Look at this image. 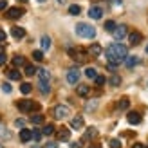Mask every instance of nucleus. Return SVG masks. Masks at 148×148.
<instances>
[{
  "mask_svg": "<svg viewBox=\"0 0 148 148\" xmlns=\"http://www.w3.org/2000/svg\"><path fill=\"white\" fill-rule=\"evenodd\" d=\"M105 54H107L108 63L119 65V63H123L125 60H127L128 51H127V47H125L123 43H112V45H108V49L105 51Z\"/></svg>",
  "mask_w": 148,
  "mask_h": 148,
  "instance_id": "nucleus-1",
  "label": "nucleus"
},
{
  "mask_svg": "<svg viewBox=\"0 0 148 148\" xmlns=\"http://www.w3.org/2000/svg\"><path fill=\"white\" fill-rule=\"evenodd\" d=\"M76 34L79 38H87V40H92L96 36V29L90 25V24H85V22H81V24L76 25Z\"/></svg>",
  "mask_w": 148,
  "mask_h": 148,
  "instance_id": "nucleus-2",
  "label": "nucleus"
},
{
  "mask_svg": "<svg viewBox=\"0 0 148 148\" xmlns=\"http://www.w3.org/2000/svg\"><path fill=\"white\" fill-rule=\"evenodd\" d=\"M18 110L20 112H33V110H38L40 107L36 105L34 101H31V99H22V101H18Z\"/></svg>",
  "mask_w": 148,
  "mask_h": 148,
  "instance_id": "nucleus-3",
  "label": "nucleus"
},
{
  "mask_svg": "<svg viewBox=\"0 0 148 148\" xmlns=\"http://www.w3.org/2000/svg\"><path fill=\"white\" fill-rule=\"evenodd\" d=\"M53 114H54L56 119H65V117L71 114V110H69V107H65V105H56Z\"/></svg>",
  "mask_w": 148,
  "mask_h": 148,
  "instance_id": "nucleus-4",
  "label": "nucleus"
},
{
  "mask_svg": "<svg viewBox=\"0 0 148 148\" xmlns=\"http://www.w3.org/2000/svg\"><path fill=\"white\" fill-rule=\"evenodd\" d=\"M67 51H69V54H71L76 62H81V63L87 62V54H85V51H81V49H72V47H69Z\"/></svg>",
  "mask_w": 148,
  "mask_h": 148,
  "instance_id": "nucleus-5",
  "label": "nucleus"
},
{
  "mask_svg": "<svg viewBox=\"0 0 148 148\" xmlns=\"http://www.w3.org/2000/svg\"><path fill=\"white\" fill-rule=\"evenodd\" d=\"M22 14H24V9H20V7H9L7 13H5V16L11 18V20H16V18L22 16Z\"/></svg>",
  "mask_w": 148,
  "mask_h": 148,
  "instance_id": "nucleus-6",
  "label": "nucleus"
},
{
  "mask_svg": "<svg viewBox=\"0 0 148 148\" xmlns=\"http://www.w3.org/2000/svg\"><path fill=\"white\" fill-rule=\"evenodd\" d=\"M112 34H114L116 40H123L125 36H128V29H127V25H117Z\"/></svg>",
  "mask_w": 148,
  "mask_h": 148,
  "instance_id": "nucleus-7",
  "label": "nucleus"
},
{
  "mask_svg": "<svg viewBox=\"0 0 148 148\" xmlns=\"http://www.w3.org/2000/svg\"><path fill=\"white\" fill-rule=\"evenodd\" d=\"M78 79H79V71H78V69H71V71L67 72V83L76 85Z\"/></svg>",
  "mask_w": 148,
  "mask_h": 148,
  "instance_id": "nucleus-8",
  "label": "nucleus"
},
{
  "mask_svg": "<svg viewBox=\"0 0 148 148\" xmlns=\"http://www.w3.org/2000/svg\"><path fill=\"white\" fill-rule=\"evenodd\" d=\"M88 16L94 18V20H99L103 16V9H101L99 5H92L90 9H88Z\"/></svg>",
  "mask_w": 148,
  "mask_h": 148,
  "instance_id": "nucleus-9",
  "label": "nucleus"
},
{
  "mask_svg": "<svg viewBox=\"0 0 148 148\" xmlns=\"http://www.w3.org/2000/svg\"><path fill=\"white\" fill-rule=\"evenodd\" d=\"M33 139V130H27V128H22L20 130V141L22 143H27Z\"/></svg>",
  "mask_w": 148,
  "mask_h": 148,
  "instance_id": "nucleus-10",
  "label": "nucleus"
},
{
  "mask_svg": "<svg viewBox=\"0 0 148 148\" xmlns=\"http://www.w3.org/2000/svg\"><path fill=\"white\" fill-rule=\"evenodd\" d=\"M139 42H141V33H137V31L128 33V43L130 45H137Z\"/></svg>",
  "mask_w": 148,
  "mask_h": 148,
  "instance_id": "nucleus-11",
  "label": "nucleus"
},
{
  "mask_svg": "<svg viewBox=\"0 0 148 148\" xmlns=\"http://www.w3.org/2000/svg\"><path fill=\"white\" fill-rule=\"evenodd\" d=\"M11 34H13V38L22 40V38L25 36V29H24V27H13V29H11Z\"/></svg>",
  "mask_w": 148,
  "mask_h": 148,
  "instance_id": "nucleus-12",
  "label": "nucleus"
},
{
  "mask_svg": "<svg viewBox=\"0 0 148 148\" xmlns=\"http://www.w3.org/2000/svg\"><path fill=\"white\" fill-rule=\"evenodd\" d=\"M71 127H72L74 130H81V128H83V117H81V116L72 117V121H71Z\"/></svg>",
  "mask_w": 148,
  "mask_h": 148,
  "instance_id": "nucleus-13",
  "label": "nucleus"
},
{
  "mask_svg": "<svg viewBox=\"0 0 148 148\" xmlns=\"http://www.w3.org/2000/svg\"><path fill=\"white\" fill-rule=\"evenodd\" d=\"M56 136H58V139H60V141H69V139H71V130L60 128V130L56 132Z\"/></svg>",
  "mask_w": 148,
  "mask_h": 148,
  "instance_id": "nucleus-14",
  "label": "nucleus"
},
{
  "mask_svg": "<svg viewBox=\"0 0 148 148\" xmlns=\"http://www.w3.org/2000/svg\"><path fill=\"white\" fill-rule=\"evenodd\" d=\"M127 119H128L130 125H139L141 123V116H139V112H128Z\"/></svg>",
  "mask_w": 148,
  "mask_h": 148,
  "instance_id": "nucleus-15",
  "label": "nucleus"
},
{
  "mask_svg": "<svg viewBox=\"0 0 148 148\" xmlns=\"http://www.w3.org/2000/svg\"><path fill=\"white\" fill-rule=\"evenodd\" d=\"M36 74H38V79L40 81H51V74H49L47 69H38Z\"/></svg>",
  "mask_w": 148,
  "mask_h": 148,
  "instance_id": "nucleus-16",
  "label": "nucleus"
},
{
  "mask_svg": "<svg viewBox=\"0 0 148 148\" xmlns=\"http://www.w3.org/2000/svg\"><path fill=\"white\" fill-rule=\"evenodd\" d=\"M76 92H78V96L85 98V96L90 94V87H88V85H78V87H76Z\"/></svg>",
  "mask_w": 148,
  "mask_h": 148,
  "instance_id": "nucleus-17",
  "label": "nucleus"
},
{
  "mask_svg": "<svg viewBox=\"0 0 148 148\" xmlns=\"http://www.w3.org/2000/svg\"><path fill=\"white\" fill-rule=\"evenodd\" d=\"M137 63H139V56H127V60H125V65H127L128 69L136 67Z\"/></svg>",
  "mask_w": 148,
  "mask_h": 148,
  "instance_id": "nucleus-18",
  "label": "nucleus"
},
{
  "mask_svg": "<svg viewBox=\"0 0 148 148\" xmlns=\"http://www.w3.org/2000/svg\"><path fill=\"white\" fill-rule=\"evenodd\" d=\"M101 51H103V49H101L99 43H92V45L88 47V53H90L92 56H99V54H101Z\"/></svg>",
  "mask_w": 148,
  "mask_h": 148,
  "instance_id": "nucleus-19",
  "label": "nucleus"
},
{
  "mask_svg": "<svg viewBox=\"0 0 148 148\" xmlns=\"http://www.w3.org/2000/svg\"><path fill=\"white\" fill-rule=\"evenodd\" d=\"M96 134H98V130H96L94 127H90V128H87V132L83 134V141H88V139H92V137H96Z\"/></svg>",
  "mask_w": 148,
  "mask_h": 148,
  "instance_id": "nucleus-20",
  "label": "nucleus"
},
{
  "mask_svg": "<svg viewBox=\"0 0 148 148\" xmlns=\"http://www.w3.org/2000/svg\"><path fill=\"white\" fill-rule=\"evenodd\" d=\"M40 43H42V51H47V49H51V38H49L47 34H43V36H42Z\"/></svg>",
  "mask_w": 148,
  "mask_h": 148,
  "instance_id": "nucleus-21",
  "label": "nucleus"
},
{
  "mask_svg": "<svg viewBox=\"0 0 148 148\" xmlns=\"http://www.w3.org/2000/svg\"><path fill=\"white\" fill-rule=\"evenodd\" d=\"M5 74H7V78L13 79V81H18V79H20V72H18L16 69H9Z\"/></svg>",
  "mask_w": 148,
  "mask_h": 148,
  "instance_id": "nucleus-22",
  "label": "nucleus"
},
{
  "mask_svg": "<svg viewBox=\"0 0 148 148\" xmlns=\"http://www.w3.org/2000/svg\"><path fill=\"white\" fill-rule=\"evenodd\" d=\"M38 87H40V92H42V94H49V92H51L49 81H40V83H38Z\"/></svg>",
  "mask_w": 148,
  "mask_h": 148,
  "instance_id": "nucleus-23",
  "label": "nucleus"
},
{
  "mask_svg": "<svg viewBox=\"0 0 148 148\" xmlns=\"http://www.w3.org/2000/svg\"><path fill=\"white\" fill-rule=\"evenodd\" d=\"M54 130H56V128H54V125H51V123H49V125H45V127H43L42 134H43V136H53V134H54Z\"/></svg>",
  "mask_w": 148,
  "mask_h": 148,
  "instance_id": "nucleus-24",
  "label": "nucleus"
},
{
  "mask_svg": "<svg viewBox=\"0 0 148 148\" xmlns=\"http://www.w3.org/2000/svg\"><path fill=\"white\" fill-rule=\"evenodd\" d=\"M85 76L90 78V79H96V76H98V71H96L94 67H87V69H85Z\"/></svg>",
  "mask_w": 148,
  "mask_h": 148,
  "instance_id": "nucleus-25",
  "label": "nucleus"
},
{
  "mask_svg": "<svg viewBox=\"0 0 148 148\" xmlns=\"http://www.w3.org/2000/svg\"><path fill=\"white\" fill-rule=\"evenodd\" d=\"M108 83L112 85V87H119V85H121V78L117 76V74H114V76H110V79H108Z\"/></svg>",
  "mask_w": 148,
  "mask_h": 148,
  "instance_id": "nucleus-26",
  "label": "nucleus"
},
{
  "mask_svg": "<svg viewBox=\"0 0 148 148\" xmlns=\"http://www.w3.org/2000/svg\"><path fill=\"white\" fill-rule=\"evenodd\" d=\"M116 27H117V25H116V22H114V20H107V22H105V29H107L108 33H114V31H116Z\"/></svg>",
  "mask_w": 148,
  "mask_h": 148,
  "instance_id": "nucleus-27",
  "label": "nucleus"
},
{
  "mask_svg": "<svg viewBox=\"0 0 148 148\" xmlns=\"http://www.w3.org/2000/svg\"><path fill=\"white\" fill-rule=\"evenodd\" d=\"M130 107V101L127 99V98H123V99H119V103H117V108L119 110H127Z\"/></svg>",
  "mask_w": 148,
  "mask_h": 148,
  "instance_id": "nucleus-28",
  "label": "nucleus"
},
{
  "mask_svg": "<svg viewBox=\"0 0 148 148\" xmlns=\"http://www.w3.org/2000/svg\"><path fill=\"white\" fill-rule=\"evenodd\" d=\"M13 65H14V67H24V65H25V60H24L22 56H14V58H13Z\"/></svg>",
  "mask_w": 148,
  "mask_h": 148,
  "instance_id": "nucleus-29",
  "label": "nucleus"
},
{
  "mask_svg": "<svg viewBox=\"0 0 148 148\" xmlns=\"http://www.w3.org/2000/svg\"><path fill=\"white\" fill-rule=\"evenodd\" d=\"M79 13H81V7L78 4H72L69 7V14H72V16H76V14H79Z\"/></svg>",
  "mask_w": 148,
  "mask_h": 148,
  "instance_id": "nucleus-30",
  "label": "nucleus"
},
{
  "mask_svg": "<svg viewBox=\"0 0 148 148\" xmlns=\"http://www.w3.org/2000/svg\"><path fill=\"white\" fill-rule=\"evenodd\" d=\"M31 90H33V85H31V83H22V85H20V92H22V94H29Z\"/></svg>",
  "mask_w": 148,
  "mask_h": 148,
  "instance_id": "nucleus-31",
  "label": "nucleus"
},
{
  "mask_svg": "<svg viewBox=\"0 0 148 148\" xmlns=\"http://www.w3.org/2000/svg\"><path fill=\"white\" fill-rule=\"evenodd\" d=\"M31 123H34V125H42V123H43V116H40V114L31 116Z\"/></svg>",
  "mask_w": 148,
  "mask_h": 148,
  "instance_id": "nucleus-32",
  "label": "nucleus"
},
{
  "mask_svg": "<svg viewBox=\"0 0 148 148\" xmlns=\"http://www.w3.org/2000/svg\"><path fill=\"white\" fill-rule=\"evenodd\" d=\"M96 85H98V87H103V85H105L107 83V79H105V76H99V74H98V76H96Z\"/></svg>",
  "mask_w": 148,
  "mask_h": 148,
  "instance_id": "nucleus-33",
  "label": "nucleus"
},
{
  "mask_svg": "<svg viewBox=\"0 0 148 148\" xmlns=\"http://www.w3.org/2000/svg\"><path fill=\"white\" fill-rule=\"evenodd\" d=\"M33 58H34V62H42L43 60V51H34Z\"/></svg>",
  "mask_w": 148,
  "mask_h": 148,
  "instance_id": "nucleus-34",
  "label": "nucleus"
},
{
  "mask_svg": "<svg viewBox=\"0 0 148 148\" xmlns=\"http://www.w3.org/2000/svg\"><path fill=\"white\" fill-rule=\"evenodd\" d=\"M25 74H27V76H34V74H36L34 65H25Z\"/></svg>",
  "mask_w": 148,
  "mask_h": 148,
  "instance_id": "nucleus-35",
  "label": "nucleus"
},
{
  "mask_svg": "<svg viewBox=\"0 0 148 148\" xmlns=\"http://www.w3.org/2000/svg\"><path fill=\"white\" fill-rule=\"evenodd\" d=\"M42 132L40 130H33V139H34V141H40V139H42Z\"/></svg>",
  "mask_w": 148,
  "mask_h": 148,
  "instance_id": "nucleus-36",
  "label": "nucleus"
},
{
  "mask_svg": "<svg viewBox=\"0 0 148 148\" xmlns=\"http://www.w3.org/2000/svg\"><path fill=\"white\" fill-rule=\"evenodd\" d=\"M110 148H121V141L119 139H112L110 141Z\"/></svg>",
  "mask_w": 148,
  "mask_h": 148,
  "instance_id": "nucleus-37",
  "label": "nucleus"
},
{
  "mask_svg": "<svg viewBox=\"0 0 148 148\" xmlns=\"http://www.w3.org/2000/svg\"><path fill=\"white\" fill-rule=\"evenodd\" d=\"M2 90H4L5 94H9L13 88H11V85H9V83H5V81H4V83H2Z\"/></svg>",
  "mask_w": 148,
  "mask_h": 148,
  "instance_id": "nucleus-38",
  "label": "nucleus"
},
{
  "mask_svg": "<svg viewBox=\"0 0 148 148\" xmlns=\"http://www.w3.org/2000/svg\"><path fill=\"white\" fill-rule=\"evenodd\" d=\"M5 38H7L5 31H2V29H0V42H5Z\"/></svg>",
  "mask_w": 148,
  "mask_h": 148,
  "instance_id": "nucleus-39",
  "label": "nucleus"
},
{
  "mask_svg": "<svg viewBox=\"0 0 148 148\" xmlns=\"http://www.w3.org/2000/svg\"><path fill=\"white\" fill-rule=\"evenodd\" d=\"M5 7H7V2H5V0H0V11H4Z\"/></svg>",
  "mask_w": 148,
  "mask_h": 148,
  "instance_id": "nucleus-40",
  "label": "nucleus"
},
{
  "mask_svg": "<svg viewBox=\"0 0 148 148\" xmlns=\"http://www.w3.org/2000/svg\"><path fill=\"white\" fill-rule=\"evenodd\" d=\"M14 123H16V127H24V125H25V121H24V119H16Z\"/></svg>",
  "mask_w": 148,
  "mask_h": 148,
  "instance_id": "nucleus-41",
  "label": "nucleus"
},
{
  "mask_svg": "<svg viewBox=\"0 0 148 148\" xmlns=\"http://www.w3.org/2000/svg\"><path fill=\"white\" fill-rule=\"evenodd\" d=\"M4 63H5V53L0 54V65H4Z\"/></svg>",
  "mask_w": 148,
  "mask_h": 148,
  "instance_id": "nucleus-42",
  "label": "nucleus"
},
{
  "mask_svg": "<svg viewBox=\"0 0 148 148\" xmlns=\"http://www.w3.org/2000/svg\"><path fill=\"white\" fill-rule=\"evenodd\" d=\"M45 148H58V145H56V143H47Z\"/></svg>",
  "mask_w": 148,
  "mask_h": 148,
  "instance_id": "nucleus-43",
  "label": "nucleus"
},
{
  "mask_svg": "<svg viewBox=\"0 0 148 148\" xmlns=\"http://www.w3.org/2000/svg\"><path fill=\"white\" fill-rule=\"evenodd\" d=\"M132 148H146V146H145V145H141V143H136V145L132 146Z\"/></svg>",
  "mask_w": 148,
  "mask_h": 148,
  "instance_id": "nucleus-44",
  "label": "nucleus"
},
{
  "mask_svg": "<svg viewBox=\"0 0 148 148\" xmlns=\"http://www.w3.org/2000/svg\"><path fill=\"white\" fill-rule=\"evenodd\" d=\"M0 54H4V45H0Z\"/></svg>",
  "mask_w": 148,
  "mask_h": 148,
  "instance_id": "nucleus-45",
  "label": "nucleus"
},
{
  "mask_svg": "<svg viewBox=\"0 0 148 148\" xmlns=\"http://www.w3.org/2000/svg\"><path fill=\"white\" fill-rule=\"evenodd\" d=\"M18 2H27V0H18Z\"/></svg>",
  "mask_w": 148,
  "mask_h": 148,
  "instance_id": "nucleus-46",
  "label": "nucleus"
},
{
  "mask_svg": "<svg viewBox=\"0 0 148 148\" xmlns=\"http://www.w3.org/2000/svg\"><path fill=\"white\" fill-rule=\"evenodd\" d=\"M90 148H99V146H90Z\"/></svg>",
  "mask_w": 148,
  "mask_h": 148,
  "instance_id": "nucleus-47",
  "label": "nucleus"
},
{
  "mask_svg": "<svg viewBox=\"0 0 148 148\" xmlns=\"http://www.w3.org/2000/svg\"><path fill=\"white\" fill-rule=\"evenodd\" d=\"M38 2H45V0H38Z\"/></svg>",
  "mask_w": 148,
  "mask_h": 148,
  "instance_id": "nucleus-48",
  "label": "nucleus"
},
{
  "mask_svg": "<svg viewBox=\"0 0 148 148\" xmlns=\"http://www.w3.org/2000/svg\"><path fill=\"white\" fill-rule=\"evenodd\" d=\"M146 53H148V47H146Z\"/></svg>",
  "mask_w": 148,
  "mask_h": 148,
  "instance_id": "nucleus-49",
  "label": "nucleus"
}]
</instances>
